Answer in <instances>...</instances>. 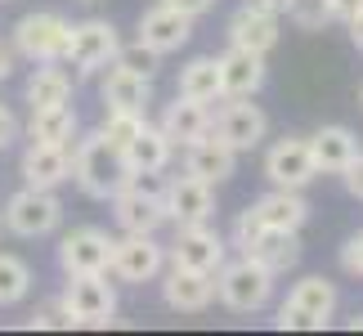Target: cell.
<instances>
[{
  "instance_id": "6da1fadb",
  "label": "cell",
  "mask_w": 363,
  "mask_h": 336,
  "mask_svg": "<svg viewBox=\"0 0 363 336\" xmlns=\"http://www.w3.org/2000/svg\"><path fill=\"white\" fill-rule=\"evenodd\" d=\"M72 179L81 184L86 198L113 202V193L130 179V166H125L121 148H113L99 130H94V135H86V139L72 144Z\"/></svg>"
},
{
  "instance_id": "7a4b0ae2",
  "label": "cell",
  "mask_w": 363,
  "mask_h": 336,
  "mask_svg": "<svg viewBox=\"0 0 363 336\" xmlns=\"http://www.w3.org/2000/svg\"><path fill=\"white\" fill-rule=\"evenodd\" d=\"M166 179L157 175H144V171H130V179L113 193V220L121 233H157L166 224Z\"/></svg>"
},
{
  "instance_id": "3957f363",
  "label": "cell",
  "mask_w": 363,
  "mask_h": 336,
  "mask_svg": "<svg viewBox=\"0 0 363 336\" xmlns=\"http://www.w3.org/2000/svg\"><path fill=\"white\" fill-rule=\"evenodd\" d=\"M274 278L256 256H238V260H225L216 269V296L229 305L233 314H256L274 301Z\"/></svg>"
},
{
  "instance_id": "277c9868",
  "label": "cell",
  "mask_w": 363,
  "mask_h": 336,
  "mask_svg": "<svg viewBox=\"0 0 363 336\" xmlns=\"http://www.w3.org/2000/svg\"><path fill=\"white\" fill-rule=\"evenodd\" d=\"M59 305L72 327H108L117 314V291L108 283V274H72Z\"/></svg>"
},
{
  "instance_id": "5b68a950",
  "label": "cell",
  "mask_w": 363,
  "mask_h": 336,
  "mask_svg": "<svg viewBox=\"0 0 363 336\" xmlns=\"http://www.w3.org/2000/svg\"><path fill=\"white\" fill-rule=\"evenodd\" d=\"M67 36H72V23L54 9H36V13H23L13 23V50L32 63H63V50H67Z\"/></svg>"
},
{
  "instance_id": "8992f818",
  "label": "cell",
  "mask_w": 363,
  "mask_h": 336,
  "mask_svg": "<svg viewBox=\"0 0 363 336\" xmlns=\"http://www.w3.org/2000/svg\"><path fill=\"white\" fill-rule=\"evenodd\" d=\"M121 50V36L108 18H86V23H72V36H67V50H63V63L81 77H94L104 67H113Z\"/></svg>"
},
{
  "instance_id": "52a82bcc",
  "label": "cell",
  "mask_w": 363,
  "mask_h": 336,
  "mask_svg": "<svg viewBox=\"0 0 363 336\" xmlns=\"http://www.w3.org/2000/svg\"><path fill=\"white\" fill-rule=\"evenodd\" d=\"M5 224L18 237H50L63 224V202L54 198V189H18L5 202Z\"/></svg>"
},
{
  "instance_id": "ba28073f",
  "label": "cell",
  "mask_w": 363,
  "mask_h": 336,
  "mask_svg": "<svg viewBox=\"0 0 363 336\" xmlns=\"http://www.w3.org/2000/svg\"><path fill=\"white\" fill-rule=\"evenodd\" d=\"M113 242L117 237L108 229H94V224H81V229L63 233L59 242V269L72 278V274H108L113 264Z\"/></svg>"
},
{
  "instance_id": "9c48e42d",
  "label": "cell",
  "mask_w": 363,
  "mask_h": 336,
  "mask_svg": "<svg viewBox=\"0 0 363 336\" xmlns=\"http://www.w3.org/2000/svg\"><path fill=\"white\" fill-rule=\"evenodd\" d=\"M166 269V247L152 233H125L113 242V264L108 274H117L121 283H152Z\"/></svg>"
},
{
  "instance_id": "30bf717a",
  "label": "cell",
  "mask_w": 363,
  "mask_h": 336,
  "mask_svg": "<svg viewBox=\"0 0 363 336\" xmlns=\"http://www.w3.org/2000/svg\"><path fill=\"white\" fill-rule=\"evenodd\" d=\"M264 175H269L274 189H305L318 175L314 152H310V139H305V135L278 139V144L264 152Z\"/></svg>"
},
{
  "instance_id": "8fae6325",
  "label": "cell",
  "mask_w": 363,
  "mask_h": 336,
  "mask_svg": "<svg viewBox=\"0 0 363 336\" xmlns=\"http://www.w3.org/2000/svg\"><path fill=\"white\" fill-rule=\"evenodd\" d=\"M162 202H166V220H175V224H202V220L216 215V184H206V179L184 171V175L166 179Z\"/></svg>"
},
{
  "instance_id": "7c38bea8",
  "label": "cell",
  "mask_w": 363,
  "mask_h": 336,
  "mask_svg": "<svg viewBox=\"0 0 363 336\" xmlns=\"http://www.w3.org/2000/svg\"><path fill=\"white\" fill-rule=\"evenodd\" d=\"M189 36H193V13H184V9L166 5V0H157L152 9H144L135 40H144V45L157 50V54H175V50L189 45Z\"/></svg>"
},
{
  "instance_id": "4fadbf2b",
  "label": "cell",
  "mask_w": 363,
  "mask_h": 336,
  "mask_svg": "<svg viewBox=\"0 0 363 336\" xmlns=\"http://www.w3.org/2000/svg\"><path fill=\"white\" fill-rule=\"evenodd\" d=\"M211 130L225 139V144L233 152H251L264 139V130H269V117L251 103V99H229L225 108L211 117Z\"/></svg>"
},
{
  "instance_id": "5bb4252c",
  "label": "cell",
  "mask_w": 363,
  "mask_h": 336,
  "mask_svg": "<svg viewBox=\"0 0 363 336\" xmlns=\"http://www.w3.org/2000/svg\"><path fill=\"white\" fill-rule=\"evenodd\" d=\"M225 237L216 229H206L202 224H179L175 242H171V264H184V269H202V274H216L220 264H225Z\"/></svg>"
},
{
  "instance_id": "9a60e30c",
  "label": "cell",
  "mask_w": 363,
  "mask_h": 336,
  "mask_svg": "<svg viewBox=\"0 0 363 336\" xmlns=\"http://www.w3.org/2000/svg\"><path fill=\"white\" fill-rule=\"evenodd\" d=\"M162 301L171 305L175 314H202V310H211V301H216V274L171 264L166 278H162Z\"/></svg>"
},
{
  "instance_id": "2e32d148",
  "label": "cell",
  "mask_w": 363,
  "mask_h": 336,
  "mask_svg": "<svg viewBox=\"0 0 363 336\" xmlns=\"http://www.w3.org/2000/svg\"><path fill=\"white\" fill-rule=\"evenodd\" d=\"M233 166H238V152H233L216 130H206V135L193 139V144H184V171L206 179V184H225L233 175Z\"/></svg>"
},
{
  "instance_id": "e0dca14e",
  "label": "cell",
  "mask_w": 363,
  "mask_h": 336,
  "mask_svg": "<svg viewBox=\"0 0 363 336\" xmlns=\"http://www.w3.org/2000/svg\"><path fill=\"white\" fill-rule=\"evenodd\" d=\"M278 36H283V13H264V9L242 5L229 18V45H238V50L269 54L278 45Z\"/></svg>"
},
{
  "instance_id": "ac0fdd59",
  "label": "cell",
  "mask_w": 363,
  "mask_h": 336,
  "mask_svg": "<svg viewBox=\"0 0 363 336\" xmlns=\"http://www.w3.org/2000/svg\"><path fill=\"white\" fill-rule=\"evenodd\" d=\"M23 179L32 189H59L63 179H72V148L67 144H27Z\"/></svg>"
},
{
  "instance_id": "d6986e66",
  "label": "cell",
  "mask_w": 363,
  "mask_h": 336,
  "mask_svg": "<svg viewBox=\"0 0 363 336\" xmlns=\"http://www.w3.org/2000/svg\"><path fill=\"white\" fill-rule=\"evenodd\" d=\"M264 86V54H251L229 45V54H220V90L225 99H251Z\"/></svg>"
},
{
  "instance_id": "ffe728a7",
  "label": "cell",
  "mask_w": 363,
  "mask_h": 336,
  "mask_svg": "<svg viewBox=\"0 0 363 336\" xmlns=\"http://www.w3.org/2000/svg\"><path fill=\"white\" fill-rule=\"evenodd\" d=\"M305 139H310L318 175H341L345 166L359 157V135L350 130V125H323V130H314Z\"/></svg>"
},
{
  "instance_id": "44dd1931",
  "label": "cell",
  "mask_w": 363,
  "mask_h": 336,
  "mask_svg": "<svg viewBox=\"0 0 363 336\" xmlns=\"http://www.w3.org/2000/svg\"><path fill=\"white\" fill-rule=\"evenodd\" d=\"M251 211H256V220L264 224V229H296L310 220V202L301 198V189H269L264 198L251 202Z\"/></svg>"
},
{
  "instance_id": "7402d4cb",
  "label": "cell",
  "mask_w": 363,
  "mask_h": 336,
  "mask_svg": "<svg viewBox=\"0 0 363 336\" xmlns=\"http://www.w3.org/2000/svg\"><path fill=\"white\" fill-rule=\"evenodd\" d=\"M121 157H125V166H130V171L157 175V171H166V166H171L175 144H171V135H166L162 125H148V121H144V130H139L130 144L121 148Z\"/></svg>"
},
{
  "instance_id": "603a6c76",
  "label": "cell",
  "mask_w": 363,
  "mask_h": 336,
  "mask_svg": "<svg viewBox=\"0 0 363 336\" xmlns=\"http://www.w3.org/2000/svg\"><path fill=\"white\" fill-rule=\"evenodd\" d=\"M162 130L171 135V144L175 148H184V144H193L198 135H206L211 130V112H206V103L202 99H189V94H175V103H166V112H162Z\"/></svg>"
},
{
  "instance_id": "cb8c5ba5",
  "label": "cell",
  "mask_w": 363,
  "mask_h": 336,
  "mask_svg": "<svg viewBox=\"0 0 363 336\" xmlns=\"http://www.w3.org/2000/svg\"><path fill=\"white\" fill-rule=\"evenodd\" d=\"M242 256H256L269 274H287L301 264V233L296 229H260V237Z\"/></svg>"
},
{
  "instance_id": "d4e9b609",
  "label": "cell",
  "mask_w": 363,
  "mask_h": 336,
  "mask_svg": "<svg viewBox=\"0 0 363 336\" xmlns=\"http://www.w3.org/2000/svg\"><path fill=\"white\" fill-rule=\"evenodd\" d=\"M77 108L72 103H59V108H32V121H27V139L32 144H77Z\"/></svg>"
},
{
  "instance_id": "484cf974",
  "label": "cell",
  "mask_w": 363,
  "mask_h": 336,
  "mask_svg": "<svg viewBox=\"0 0 363 336\" xmlns=\"http://www.w3.org/2000/svg\"><path fill=\"white\" fill-rule=\"evenodd\" d=\"M152 103V77H139V72H125V67H108L104 77V108H135L144 112Z\"/></svg>"
},
{
  "instance_id": "4316f807",
  "label": "cell",
  "mask_w": 363,
  "mask_h": 336,
  "mask_svg": "<svg viewBox=\"0 0 363 336\" xmlns=\"http://www.w3.org/2000/svg\"><path fill=\"white\" fill-rule=\"evenodd\" d=\"M291 305H301L305 314L314 318L318 327H328L332 323V314H337V283H328L323 274H310V278H301L296 287H291V296H287Z\"/></svg>"
},
{
  "instance_id": "83f0119b",
  "label": "cell",
  "mask_w": 363,
  "mask_h": 336,
  "mask_svg": "<svg viewBox=\"0 0 363 336\" xmlns=\"http://www.w3.org/2000/svg\"><path fill=\"white\" fill-rule=\"evenodd\" d=\"M179 94L202 99V103L225 99V90H220V59H216V54H198V59H189L184 67H179Z\"/></svg>"
},
{
  "instance_id": "f1b7e54d",
  "label": "cell",
  "mask_w": 363,
  "mask_h": 336,
  "mask_svg": "<svg viewBox=\"0 0 363 336\" xmlns=\"http://www.w3.org/2000/svg\"><path fill=\"white\" fill-rule=\"evenodd\" d=\"M27 103L32 108H59V103H72V77L54 63H40L32 81H27Z\"/></svg>"
},
{
  "instance_id": "f546056e",
  "label": "cell",
  "mask_w": 363,
  "mask_h": 336,
  "mask_svg": "<svg viewBox=\"0 0 363 336\" xmlns=\"http://www.w3.org/2000/svg\"><path fill=\"white\" fill-rule=\"evenodd\" d=\"M27 291H32V269H27V260L0 251V310L27 301Z\"/></svg>"
},
{
  "instance_id": "4dcf8cb0",
  "label": "cell",
  "mask_w": 363,
  "mask_h": 336,
  "mask_svg": "<svg viewBox=\"0 0 363 336\" xmlns=\"http://www.w3.org/2000/svg\"><path fill=\"white\" fill-rule=\"evenodd\" d=\"M144 121H148V117H144V112H135V108H108L99 135H104L113 148H125L139 130H144Z\"/></svg>"
},
{
  "instance_id": "1f68e13d",
  "label": "cell",
  "mask_w": 363,
  "mask_h": 336,
  "mask_svg": "<svg viewBox=\"0 0 363 336\" xmlns=\"http://www.w3.org/2000/svg\"><path fill=\"white\" fill-rule=\"evenodd\" d=\"M283 13L287 23H296L301 32H318L332 13H328V0H283Z\"/></svg>"
},
{
  "instance_id": "d6a6232c",
  "label": "cell",
  "mask_w": 363,
  "mask_h": 336,
  "mask_svg": "<svg viewBox=\"0 0 363 336\" xmlns=\"http://www.w3.org/2000/svg\"><path fill=\"white\" fill-rule=\"evenodd\" d=\"M157 59H162V54L157 50H148L144 45V40H135V45H121L117 50V67H125V72H139V77H152V72H157Z\"/></svg>"
},
{
  "instance_id": "836d02e7",
  "label": "cell",
  "mask_w": 363,
  "mask_h": 336,
  "mask_svg": "<svg viewBox=\"0 0 363 336\" xmlns=\"http://www.w3.org/2000/svg\"><path fill=\"white\" fill-rule=\"evenodd\" d=\"M274 327H291V332H318V323H314V318L310 314H305L301 310V305H291V301H283V305H278V314H274Z\"/></svg>"
},
{
  "instance_id": "e575fe53",
  "label": "cell",
  "mask_w": 363,
  "mask_h": 336,
  "mask_svg": "<svg viewBox=\"0 0 363 336\" xmlns=\"http://www.w3.org/2000/svg\"><path fill=\"white\" fill-rule=\"evenodd\" d=\"M260 229H264V224H260V220H256V211H251V206H247V211H242L238 220H233V247L251 251V242H256V237H260Z\"/></svg>"
},
{
  "instance_id": "d590c367",
  "label": "cell",
  "mask_w": 363,
  "mask_h": 336,
  "mask_svg": "<svg viewBox=\"0 0 363 336\" xmlns=\"http://www.w3.org/2000/svg\"><path fill=\"white\" fill-rule=\"evenodd\" d=\"M341 264H345V274H359L363 278V233H354L350 242L341 247Z\"/></svg>"
},
{
  "instance_id": "8d00e7d4",
  "label": "cell",
  "mask_w": 363,
  "mask_h": 336,
  "mask_svg": "<svg viewBox=\"0 0 363 336\" xmlns=\"http://www.w3.org/2000/svg\"><path fill=\"white\" fill-rule=\"evenodd\" d=\"M32 327H72V323H67L63 305L54 301V305H45V310H36V314H32Z\"/></svg>"
},
{
  "instance_id": "74e56055",
  "label": "cell",
  "mask_w": 363,
  "mask_h": 336,
  "mask_svg": "<svg viewBox=\"0 0 363 336\" xmlns=\"http://www.w3.org/2000/svg\"><path fill=\"white\" fill-rule=\"evenodd\" d=\"M18 130H23V125H18V117H13V108L0 103V152H5L13 139H18Z\"/></svg>"
},
{
  "instance_id": "f35d334b",
  "label": "cell",
  "mask_w": 363,
  "mask_h": 336,
  "mask_svg": "<svg viewBox=\"0 0 363 336\" xmlns=\"http://www.w3.org/2000/svg\"><path fill=\"white\" fill-rule=\"evenodd\" d=\"M341 179H345V193L363 202V152H359V157H354V162H350V166L341 171Z\"/></svg>"
},
{
  "instance_id": "ab89813d",
  "label": "cell",
  "mask_w": 363,
  "mask_h": 336,
  "mask_svg": "<svg viewBox=\"0 0 363 336\" xmlns=\"http://www.w3.org/2000/svg\"><path fill=\"white\" fill-rule=\"evenodd\" d=\"M359 9H363V0H328V13H332V18H341V23H350Z\"/></svg>"
},
{
  "instance_id": "60d3db41",
  "label": "cell",
  "mask_w": 363,
  "mask_h": 336,
  "mask_svg": "<svg viewBox=\"0 0 363 336\" xmlns=\"http://www.w3.org/2000/svg\"><path fill=\"white\" fill-rule=\"evenodd\" d=\"M166 5H175V9H184V13H206V9H216V0H166Z\"/></svg>"
},
{
  "instance_id": "b9f144b4",
  "label": "cell",
  "mask_w": 363,
  "mask_h": 336,
  "mask_svg": "<svg viewBox=\"0 0 363 336\" xmlns=\"http://www.w3.org/2000/svg\"><path fill=\"white\" fill-rule=\"evenodd\" d=\"M9 72H13V45L0 40V81H9Z\"/></svg>"
},
{
  "instance_id": "7bdbcfd3",
  "label": "cell",
  "mask_w": 363,
  "mask_h": 336,
  "mask_svg": "<svg viewBox=\"0 0 363 336\" xmlns=\"http://www.w3.org/2000/svg\"><path fill=\"white\" fill-rule=\"evenodd\" d=\"M350 40H354V50L363 54V9H359L354 18H350Z\"/></svg>"
},
{
  "instance_id": "ee69618b",
  "label": "cell",
  "mask_w": 363,
  "mask_h": 336,
  "mask_svg": "<svg viewBox=\"0 0 363 336\" xmlns=\"http://www.w3.org/2000/svg\"><path fill=\"white\" fill-rule=\"evenodd\" d=\"M251 9H264V13H283V0H247Z\"/></svg>"
},
{
  "instance_id": "f6af8a7d",
  "label": "cell",
  "mask_w": 363,
  "mask_h": 336,
  "mask_svg": "<svg viewBox=\"0 0 363 336\" xmlns=\"http://www.w3.org/2000/svg\"><path fill=\"white\" fill-rule=\"evenodd\" d=\"M350 327H354V332H359V327H363V314H354V323H350Z\"/></svg>"
},
{
  "instance_id": "bcb514c9",
  "label": "cell",
  "mask_w": 363,
  "mask_h": 336,
  "mask_svg": "<svg viewBox=\"0 0 363 336\" xmlns=\"http://www.w3.org/2000/svg\"><path fill=\"white\" fill-rule=\"evenodd\" d=\"M359 103H363V90H359Z\"/></svg>"
},
{
  "instance_id": "7dc6e473",
  "label": "cell",
  "mask_w": 363,
  "mask_h": 336,
  "mask_svg": "<svg viewBox=\"0 0 363 336\" xmlns=\"http://www.w3.org/2000/svg\"><path fill=\"white\" fill-rule=\"evenodd\" d=\"M81 5H90V0H81Z\"/></svg>"
}]
</instances>
